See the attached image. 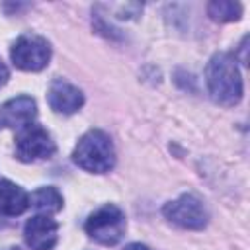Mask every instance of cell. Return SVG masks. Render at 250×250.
Returning <instances> with one entry per match:
<instances>
[{"label": "cell", "mask_w": 250, "mask_h": 250, "mask_svg": "<svg viewBox=\"0 0 250 250\" xmlns=\"http://www.w3.org/2000/svg\"><path fill=\"white\" fill-rule=\"evenodd\" d=\"M123 250H152V248L146 246V244H143V242H131V244H127Z\"/></svg>", "instance_id": "14"}, {"label": "cell", "mask_w": 250, "mask_h": 250, "mask_svg": "<svg viewBox=\"0 0 250 250\" xmlns=\"http://www.w3.org/2000/svg\"><path fill=\"white\" fill-rule=\"evenodd\" d=\"M125 229H127L125 213L113 203H107L98 211H94L84 225L86 234L104 246H115L123 238Z\"/></svg>", "instance_id": "3"}, {"label": "cell", "mask_w": 250, "mask_h": 250, "mask_svg": "<svg viewBox=\"0 0 250 250\" xmlns=\"http://www.w3.org/2000/svg\"><path fill=\"white\" fill-rule=\"evenodd\" d=\"M205 80L215 104L232 107L242 100V76L232 53H215L207 62Z\"/></svg>", "instance_id": "1"}, {"label": "cell", "mask_w": 250, "mask_h": 250, "mask_svg": "<svg viewBox=\"0 0 250 250\" xmlns=\"http://www.w3.org/2000/svg\"><path fill=\"white\" fill-rule=\"evenodd\" d=\"M72 160L76 166L90 174H105L113 170L115 166V146L111 137L102 131V129H90L86 131L74 150H72Z\"/></svg>", "instance_id": "2"}, {"label": "cell", "mask_w": 250, "mask_h": 250, "mask_svg": "<svg viewBox=\"0 0 250 250\" xmlns=\"http://www.w3.org/2000/svg\"><path fill=\"white\" fill-rule=\"evenodd\" d=\"M29 203L39 211V215H53V213H59L62 209L64 199H62V195L57 188L43 186V188H39L31 193Z\"/></svg>", "instance_id": "11"}, {"label": "cell", "mask_w": 250, "mask_h": 250, "mask_svg": "<svg viewBox=\"0 0 250 250\" xmlns=\"http://www.w3.org/2000/svg\"><path fill=\"white\" fill-rule=\"evenodd\" d=\"M8 78H10V70H8V66L2 62V59H0V88L8 82Z\"/></svg>", "instance_id": "13"}, {"label": "cell", "mask_w": 250, "mask_h": 250, "mask_svg": "<svg viewBox=\"0 0 250 250\" xmlns=\"http://www.w3.org/2000/svg\"><path fill=\"white\" fill-rule=\"evenodd\" d=\"M0 250H21V248H18V246H8V248H0Z\"/></svg>", "instance_id": "16"}, {"label": "cell", "mask_w": 250, "mask_h": 250, "mask_svg": "<svg viewBox=\"0 0 250 250\" xmlns=\"http://www.w3.org/2000/svg\"><path fill=\"white\" fill-rule=\"evenodd\" d=\"M207 14L213 21H219V23L238 21L242 16V4L232 0H213L207 4Z\"/></svg>", "instance_id": "12"}, {"label": "cell", "mask_w": 250, "mask_h": 250, "mask_svg": "<svg viewBox=\"0 0 250 250\" xmlns=\"http://www.w3.org/2000/svg\"><path fill=\"white\" fill-rule=\"evenodd\" d=\"M37 117V104L31 96H18L2 104L0 107V127L21 129Z\"/></svg>", "instance_id": "9"}, {"label": "cell", "mask_w": 250, "mask_h": 250, "mask_svg": "<svg viewBox=\"0 0 250 250\" xmlns=\"http://www.w3.org/2000/svg\"><path fill=\"white\" fill-rule=\"evenodd\" d=\"M29 193L12 180H0V213L4 217H18L29 207Z\"/></svg>", "instance_id": "10"}, {"label": "cell", "mask_w": 250, "mask_h": 250, "mask_svg": "<svg viewBox=\"0 0 250 250\" xmlns=\"http://www.w3.org/2000/svg\"><path fill=\"white\" fill-rule=\"evenodd\" d=\"M10 59L16 68L39 72L51 61V43L37 33H21L10 49Z\"/></svg>", "instance_id": "4"}, {"label": "cell", "mask_w": 250, "mask_h": 250, "mask_svg": "<svg viewBox=\"0 0 250 250\" xmlns=\"http://www.w3.org/2000/svg\"><path fill=\"white\" fill-rule=\"evenodd\" d=\"M23 238L31 250H53L59 240V223L51 215H33L23 227Z\"/></svg>", "instance_id": "7"}, {"label": "cell", "mask_w": 250, "mask_h": 250, "mask_svg": "<svg viewBox=\"0 0 250 250\" xmlns=\"http://www.w3.org/2000/svg\"><path fill=\"white\" fill-rule=\"evenodd\" d=\"M162 215L180 229L201 230L209 223V213L199 197L193 193H182L174 201H168L162 207Z\"/></svg>", "instance_id": "6"}, {"label": "cell", "mask_w": 250, "mask_h": 250, "mask_svg": "<svg viewBox=\"0 0 250 250\" xmlns=\"http://www.w3.org/2000/svg\"><path fill=\"white\" fill-rule=\"evenodd\" d=\"M47 102L55 113L72 115V113L80 111V107L84 105V94L78 86H74L62 78H57L51 82V86L47 90Z\"/></svg>", "instance_id": "8"}, {"label": "cell", "mask_w": 250, "mask_h": 250, "mask_svg": "<svg viewBox=\"0 0 250 250\" xmlns=\"http://www.w3.org/2000/svg\"><path fill=\"white\" fill-rule=\"evenodd\" d=\"M6 227H8V219L0 213V229H6Z\"/></svg>", "instance_id": "15"}, {"label": "cell", "mask_w": 250, "mask_h": 250, "mask_svg": "<svg viewBox=\"0 0 250 250\" xmlns=\"http://www.w3.org/2000/svg\"><path fill=\"white\" fill-rule=\"evenodd\" d=\"M57 146L51 133L39 123H29L21 127L16 135V158L21 162H37L51 158Z\"/></svg>", "instance_id": "5"}]
</instances>
